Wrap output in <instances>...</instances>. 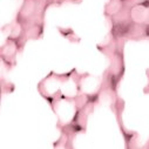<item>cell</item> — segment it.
<instances>
[{"instance_id":"2","label":"cell","mask_w":149,"mask_h":149,"mask_svg":"<svg viewBox=\"0 0 149 149\" xmlns=\"http://www.w3.org/2000/svg\"><path fill=\"white\" fill-rule=\"evenodd\" d=\"M123 7H125V3L122 0H109L104 5V15L108 19H110L116 13H119Z\"/></svg>"},{"instance_id":"4","label":"cell","mask_w":149,"mask_h":149,"mask_svg":"<svg viewBox=\"0 0 149 149\" xmlns=\"http://www.w3.org/2000/svg\"><path fill=\"white\" fill-rule=\"evenodd\" d=\"M147 77L149 78V69L147 70ZM144 93H148V94H149V85H148V86L144 88Z\"/></svg>"},{"instance_id":"1","label":"cell","mask_w":149,"mask_h":149,"mask_svg":"<svg viewBox=\"0 0 149 149\" xmlns=\"http://www.w3.org/2000/svg\"><path fill=\"white\" fill-rule=\"evenodd\" d=\"M22 48H24V46L20 44L19 40L7 36L6 42L1 47V59H3V62L8 68H12L15 65L17 54L19 52H21Z\"/></svg>"},{"instance_id":"3","label":"cell","mask_w":149,"mask_h":149,"mask_svg":"<svg viewBox=\"0 0 149 149\" xmlns=\"http://www.w3.org/2000/svg\"><path fill=\"white\" fill-rule=\"evenodd\" d=\"M59 31H60V33L65 36V38H67V39H69L70 41H73V39L70 38V36H73V38H74L75 35H74V32H73L70 28H68V29H62V28L59 27Z\"/></svg>"}]
</instances>
